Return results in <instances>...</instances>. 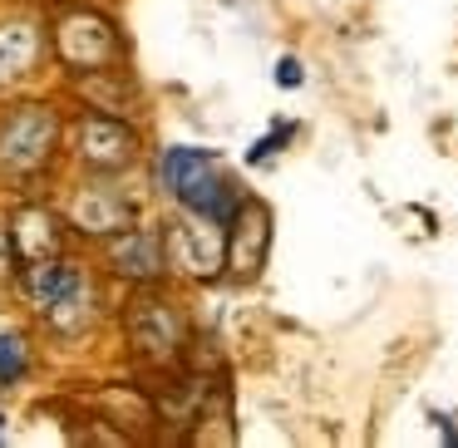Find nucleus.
<instances>
[{
  "label": "nucleus",
  "mask_w": 458,
  "mask_h": 448,
  "mask_svg": "<svg viewBox=\"0 0 458 448\" xmlns=\"http://www.w3.org/2000/svg\"><path fill=\"white\" fill-rule=\"evenodd\" d=\"M158 178L188 212H202V217H212V222H232L242 207L232 182L222 178L217 158L202 153V148H168L158 163Z\"/></svg>",
  "instance_id": "obj_1"
},
{
  "label": "nucleus",
  "mask_w": 458,
  "mask_h": 448,
  "mask_svg": "<svg viewBox=\"0 0 458 448\" xmlns=\"http://www.w3.org/2000/svg\"><path fill=\"white\" fill-rule=\"evenodd\" d=\"M222 222L202 217V212H192L188 222H173L168 237H163V251H168V261L182 271V276H217L222 266H227V241H222Z\"/></svg>",
  "instance_id": "obj_2"
},
{
  "label": "nucleus",
  "mask_w": 458,
  "mask_h": 448,
  "mask_svg": "<svg viewBox=\"0 0 458 448\" xmlns=\"http://www.w3.org/2000/svg\"><path fill=\"white\" fill-rule=\"evenodd\" d=\"M55 133H60L55 114L45 104H25V109H15L11 119L0 123V163L15 173L40 168L55 148Z\"/></svg>",
  "instance_id": "obj_3"
},
{
  "label": "nucleus",
  "mask_w": 458,
  "mask_h": 448,
  "mask_svg": "<svg viewBox=\"0 0 458 448\" xmlns=\"http://www.w3.org/2000/svg\"><path fill=\"white\" fill-rule=\"evenodd\" d=\"M25 296L50 320H60L64 330H80V320L70 310L89 306V281H84V271L64 266V261H35V266H25Z\"/></svg>",
  "instance_id": "obj_4"
},
{
  "label": "nucleus",
  "mask_w": 458,
  "mask_h": 448,
  "mask_svg": "<svg viewBox=\"0 0 458 448\" xmlns=\"http://www.w3.org/2000/svg\"><path fill=\"white\" fill-rule=\"evenodd\" d=\"M55 45H60V60L70 70H104V64L119 60V35L104 15H64L60 30H55Z\"/></svg>",
  "instance_id": "obj_5"
},
{
  "label": "nucleus",
  "mask_w": 458,
  "mask_h": 448,
  "mask_svg": "<svg viewBox=\"0 0 458 448\" xmlns=\"http://www.w3.org/2000/svg\"><path fill=\"white\" fill-rule=\"evenodd\" d=\"M267 207L261 202H242L237 217H232V237H227V266L237 281H251L267 261V241H271V227H267Z\"/></svg>",
  "instance_id": "obj_6"
},
{
  "label": "nucleus",
  "mask_w": 458,
  "mask_h": 448,
  "mask_svg": "<svg viewBox=\"0 0 458 448\" xmlns=\"http://www.w3.org/2000/svg\"><path fill=\"white\" fill-rule=\"evenodd\" d=\"M129 325H133V345H139L143 355H158V359L178 355L182 320L173 316V306H163V300H133Z\"/></svg>",
  "instance_id": "obj_7"
},
{
  "label": "nucleus",
  "mask_w": 458,
  "mask_h": 448,
  "mask_svg": "<svg viewBox=\"0 0 458 448\" xmlns=\"http://www.w3.org/2000/svg\"><path fill=\"white\" fill-rule=\"evenodd\" d=\"M80 158L94 163V168H123V163H133V133L119 119L89 114L80 123Z\"/></svg>",
  "instance_id": "obj_8"
},
{
  "label": "nucleus",
  "mask_w": 458,
  "mask_h": 448,
  "mask_svg": "<svg viewBox=\"0 0 458 448\" xmlns=\"http://www.w3.org/2000/svg\"><path fill=\"white\" fill-rule=\"evenodd\" d=\"M114 266L133 281H153L163 271V241L153 232H123L114 241Z\"/></svg>",
  "instance_id": "obj_9"
},
{
  "label": "nucleus",
  "mask_w": 458,
  "mask_h": 448,
  "mask_svg": "<svg viewBox=\"0 0 458 448\" xmlns=\"http://www.w3.org/2000/svg\"><path fill=\"white\" fill-rule=\"evenodd\" d=\"M35 55H40L35 25H0V84H15L21 74H30Z\"/></svg>",
  "instance_id": "obj_10"
},
{
  "label": "nucleus",
  "mask_w": 458,
  "mask_h": 448,
  "mask_svg": "<svg viewBox=\"0 0 458 448\" xmlns=\"http://www.w3.org/2000/svg\"><path fill=\"white\" fill-rule=\"evenodd\" d=\"M74 222H80L84 232H119L123 222H129V207H123L114 192L89 188V192H80V198H74Z\"/></svg>",
  "instance_id": "obj_11"
},
{
  "label": "nucleus",
  "mask_w": 458,
  "mask_h": 448,
  "mask_svg": "<svg viewBox=\"0 0 458 448\" xmlns=\"http://www.w3.org/2000/svg\"><path fill=\"white\" fill-rule=\"evenodd\" d=\"M15 241H21V257H30V261H40V257H50L55 251V217L50 212H21L15 217Z\"/></svg>",
  "instance_id": "obj_12"
},
{
  "label": "nucleus",
  "mask_w": 458,
  "mask_h": 448,
  "mask_svg": "<svg viewBox=\"0 0 458 448\" xmlns=\"http://www.w3.org/2000/svg\"><path fill=\"white\" fill-rule=\"evenodd\" d=\"M25 375V345L15 335H0V379H21Z\"/></svg>",
  "instance_id": "obj_13"
},
{
  "label": "nucleus",
  "mask_w": 458,
  "mask_h": 448,
  "mask_svg": "<svg viewBox=\"0 0 458 448\" xmlns=\"http://www.w3.org/2000/svg\"><path fill=\"white\" fill-rule=\"evenodd\" d=\"M276 84H281V89H301V84H306V64L286 55V60L276 64Z\"/></svg>",
  "instance_id": "obj_14"
},
{
  "label": "nucleus",
  "mask_w": 458,
  "mask_h": 448,
  "mask_svg": "<svg viewBox=\"0 0 458 448\" xmlns=\"http://www.w3.org/2000/svg\"><path fill=\"white\" fill-rule=\"evenodd\" d=\"M291 139V129H286V123H281V129L276 133H271V139H261V143H251V153H247V163H267L271 158V153H276L281 148V143H286Z\"/></svg>",
  "instance_id": "obj_15"
},
{
  "label": "nucleus",
  "mask_w": 458,
  "mask_h": 448,
  "mask_svg": "<svg viewBox=\"0 0 458 448\" xmlns=\"http://www.w3.org/2000/svg\"><path fill=\"white\" fill-rule=\"evenodd\" d=\"M5 266H11V247H5V232H0V281H5Z\"/></svg>",
  "instance_id": "obj_16"
}]
</instances>
